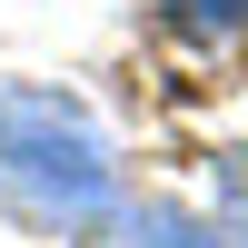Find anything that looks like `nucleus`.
<instances>
[{"label":"nucleus","instance_id":"obj_2","mask_svg":"<svg viewBox=\"0 0 248 248\" xmlns=\"http://www.w3.org/2000/svg\"><path fill=\"white\" fill-rule=\"evenodd\" d=\"M159 20H169L179 40H199V50H229V40H248V0H159Z\"/></svg>","mask_w":248,"mask_h":248},{"label":"nucleus","instance_id":"obj_4","mask_svg":"<svg viewBox=\"0 0 248 248\" xmlns=\"http://www.w3.org/2000/svg\"><path fill=\"white\" fill-rule=\"evenodd\" d=\"M218 209L229 229H248V149H218Z\"/></svg>","mask_w":248,"mask_h":248},{"label":"nucleus","instance_id":"obj_3","mask_svg":"<svg viewBox=\"0 0 248 248\" xmlns=\"http://www.w3.org/2000/svg\"><path fill=\"white\" fill-rule=\"evenodd\" d=\"M119 218H129L139 248H248V229H199V218H179V209H119Z\"/></svg>","mask_w":248,"mask_h":248},{"label":"nucleus","instance_id":"obj_1","mask_svg":"<svg viewBox=\"0 0 248 248\" xmlns=\"http://www.w3.org/2000/svg\"><path fill=\"white\" fill-rule=\"evenodd\" d=\"M0 209L60 238L119 218L109 139L70 90H0Z\"/></svg>","mask_w":248,"mask_h":248}]
</instances>
